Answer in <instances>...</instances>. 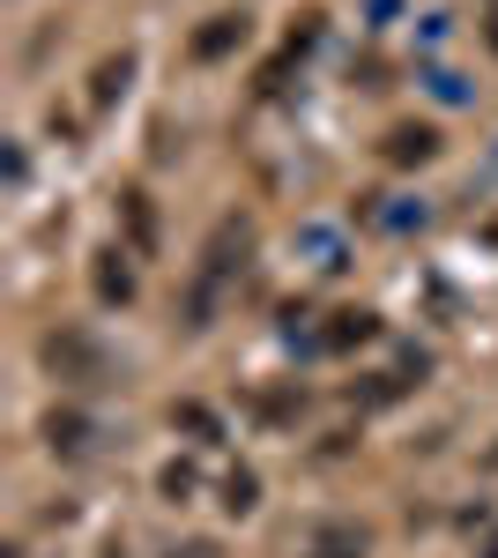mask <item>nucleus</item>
<instances>
[{
	"label": "nucleus",
	"instance_id": "1",
	"mask_svg": "<svg viewBox=\"0 0 498 558\" xmlns=\"http://www.w3.org/2000/svg\"><path fill=\"white\" fill-rule=\"evenodd\" d=\"M45 365H52V373H60L68 387H97L105 373H112V357L89 343L83 328H60V336H45Z\"/></svg>",
	"mask_w": 498,
	"mask_h": 558
},
{
	"label": "nucleus",
	"instance_id": "2",
	"mask_svg": "<svg viewBox=\"0 0 498 558\" xmlns=\"http://www.w3.org/2000/svg\"><path fill=\"white\" fill-rule=\"evenodd\" d=\"M373 336H379V320H373V313H365V305H342V313H328V328H313V350L342 357V350L373 343Z\"/></svg>",
	"mask_w": 498,
	"mask_h": 558
},
{
	"label": "nucleus",
	"instance_id": "3",
	"mask_svg": "<svg viewBox=\"0 0 498 558\" xmlns=\"http://www.w3.org/2000/svg\"><path fill=\"white\" fill-rule=\"evenodd\" d=\"M246 38H253V15L239 8V15H208L202 31L186 38V52H194V60H223V52H239Z\"/></svg>",
	"mask_w": 498,
	"mask_h": 558
},
{
	"label": "nucleus",
	"instance_id": "4",
	"mask_svg": "<svg viewBox=\"0 0 498 558\" xmlns=\"http://www.w3.org/2000/svg\"><path fill=\"white\" fill-rule=\"evenodd\" d=\"M89 283H97V299H105V305H126V299H134V268H126L120 246H105V254H97Z\"/></svg>",
	"mask_w": 498,
	"mask_h": 558
},
{
	"label": "nucleus",
	"instance_id": "5",
	"mask_svg": "<svg viewBox=\"0 0 498 558\" xmlns=\"http://www.w3.org/2000/svg\"><path fill=\"white\" fill-rule=\"evenodd\" d=\"M379 157H387V165H432V157H439V134L432 128H394L379 142Z\"/></svg>",
	"mask_w": 498,
	"mask_h": 558
},
{
	"label": "nucleus",
	"instance_id": "6",
	"mask_svg": "<svg viewBox=\"0 0 498 558\" xmlns=\"http://www.w3.org/2000/svg\"><path fill=\"white\" fill-rule=\"evenodd\" d=\"M416 373H424V357H416V365H402V373H373V380L357 387V410H387V402H402V395L416 387Z\"/></svg>",
	"mask_w": 498,
	"mask_h": 558
},
{
	"label": "nucleus",
	"instance_id": "7",
	"mask_svg": "<svg viewBox=\"0 0 498 558\" xmlns=\"http://www.w3.org/2000/svg\"><path fill=\"white\" fill-rule=\"evenodd\" d=\"M45 447H52V454H68V462H75V454H89V417L52 410V417H45Z\"/></svg>",
	"mask_w": 498,
	"mask_h": 558
},
{
	"label": "nucleus",
	"instance_id": "8",
	"mask_svg": "<svg viewBox=\"0 0 498 558\" xmlns=\"http://www.w3.org/2000/svg\"><path fill=\"white\" fill-rule=\"evenodd\" d=\"M126 75H134V52H112V60L89 75V105H112V97L126 89Z\"/></svg>",
	"mask_w": 498,
	"mask_h": 558
},
{
	"label": "nucleus",
	"instance_id": "9",
	"mask_svg": "<svg viewBox=\"0 0 498 558\" xmlns=\"http://www.w3.org/2000/svg\"><path fill=\"white\" fill-rule=\"evenodd\" d=\"M126 209V231H134V254H149L157 246V216H149V194H120Z\"/></svg>",
	"mask_w": 498,
	"mask_h": 558
},
{
	"label": "nucleus",
	"instance_id": "10",
	"mask_svg": "<svg viewBox=\"0 0 498 558\" xmlns=\"http://www.w3.org/2000/svg\"><path fill=\"white\" fill-rule=\"evenodd\" d=\"M223 507H231V514H253V507H260V476L231 470V476H223Z\"/></svg>",
	"mask_w": 498,
	"mask_h": 558
},
{
	"label": "nucleus",
	"instance_id": "11",
	"mask_svg": "<svg viewBox=\"0 0 498 558\" xmlns=\"http://www.w3.org/2000/svg\"><path fill=\"white\" fill-rule=\"evenodd\" d=\"M171 425H186V432H202V439H216V417H208L202 402H179V410H171Z\"/></svg>",
	"mask_w": 498,
	"mask_h": 558
},
{
	"label": "nucleus",
	"instance_id": "12",
	"mask_svg": "<svg viewBox=\"0 0 498 558\" xmlns=\"http://www.w3.org/2000/svg\"><path fill=\"white\" fill-rule=\"evenodd\" d=\"M194 492V462H171L165 470V499H186Z\"/></svg>",
	"mask_w": 498,
	"mask_h": 558
},
{
	"label": "nucleus",
	"instance_id": "13",
	"mask_svg": "<svg viewBox=\"0 0 498 558\" xmlns=\"http://www.w3.org/2000/svg\"><path fill=\"white\" fill-rule=\"evenodd\" d=\"M484 239H491V246H498V216H491V223H484Z\"/></svg>",
	"mask_w": 498,
	"mask_h": 558
},
{
	"label": "nucleus",
	"instance_id": "14",
	"mask_svg": "<svg viewBox=\"0 0 498 558\" xmlns=\"http://www.w3.org/2000/svg\"><path fill=\"white\" fill-rule=\"evenodd\" d=\"M491 470H498V447H491Z\"/></svg>",
	"mask_w": 498,
	"mask_h": 558
},
{
	"label": "nucleus",
	"instance_id": "15",
	"mask_svg": "<svg viewBox=\"0 0 498 558\" xmlns=\"http://www.w3.org/2000/svg\"><path fill=\"white\" fill-rule=\"evenodd\" d=\"M105 558H120V551H105Z\"/></svg>",
	"mask_w": 498,
	"mask_h": 558
}]
</instances>
